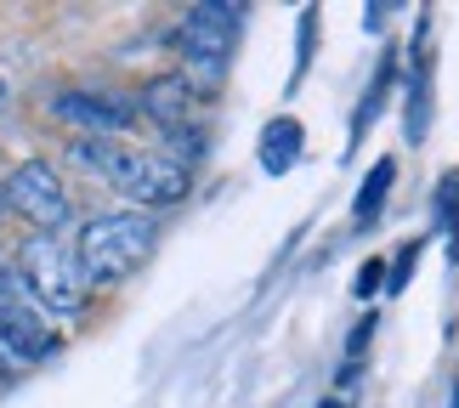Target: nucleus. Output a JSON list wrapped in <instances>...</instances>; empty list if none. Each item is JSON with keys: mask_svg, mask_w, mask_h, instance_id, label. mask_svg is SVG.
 Masks as SVG:
<instances>
[{"mask_svg": "<svg viewBox=\"0 0 459 408\" xmlns=\"http://www.w3.org/2000/svg\"><path fill=\"white\" fill-rule=\"evenodd\" d=\"M238 34H244V6H233V0H199L182 12L176 51H182V80L193 85V97H210L227 80Z\"/></svg>", "mask_w": 459, "mask_h": 408, "instance_id": "f257e3e1", "label": "nucleus"}, {"mask_svg": "<svg viewBox=\"0 0 459 408\" xmlns=\"http://www.w3.org/2000/svg\"><path fill=\"white\" fill-rule=\"evenodd\" d=\"M119 153H126V148H114L108 136H74V142H68V159H74L80 170H91V176H114Z\"/></svg>", "mask_w": 459, "mask_h": 408, "instance_id": "f8f14e48", "label": "nucleus"}, {"mask_svg": "<svg viewBox=\"0 0 459 408\" xmlns=\"http://www.w3.org/2000/svg\"><path fill=\"white\" fill-rule=\"evenodd\" d=\"M153 244H159L153 216H143V210H114V216H97V221L80 227L74 256H80V273L91 290H114V283H126L153 256Z\"/></svg>", "mask_w": 459, "mask_h": 408, "instance_id": "f03ea898", "label": "nucleus"}, {"mask_svg": "<svg viewBox=\"0 0 459 408\" xmlns=\"http://www.w3.org/2000/svg\"><path fill=\"white\" fill-rule=\"evenodd\" d=\"M312 51H317V6L301 12V40H295V68H290V91L307 80V68H312Z\"/></svg>", "mask_w": 459, "mask_h": 408, "instance_id": "4468645a", "label": "nucleus"}, {"mask_svg": "<svg viewBox=\"0 0 459 408\" xmlns=\"http://www.w3.org/2000/svg\"><path fill=\"white\" fill-rule=\"evenodd\" d=\"M17 283L29 290L34 307L63 312V317H74L85 307V295H91L74 244H63L57 233H34V239L17 244Z\"/></svg>", "mask_w": 459, "mask_h": 408, "instance_id": "7ed1b4c3", "label": "nucleus"}, {"mask_svg": "<svg viewBox=\"0 0 459 408\" xmlns=\"http://www.w3.org/2000/svg\"><path fill=\"white\" fill-rule=\"evenodd\" d=\"M431 216H437V227H443V233L454 239V261H459V170H448L443 182H437Z\"/></svg>", "mask_w": 459, "mask_h": 408, "instance_id": "ddd939ff", "label": "nucleus"}, {"mask_svg": "<svg viewBox=\"0 0 459 408\" xmlns=\"http://www.w3.org/2000/svg\"><path fill=\"white\" fill-rule=\"evenodd\" d=\"M380 283H385V261H380V256H368L363 267H358V290H351V295H358V300H375V295H380Z\"/></svg>", "mask_w": 459, "mask_h": 408, "instance_id": "dca6fc26", "label": "nucleus"}, {"mask_svg": "<svg viewBox=\"0 0 459 408\" xmlns=\"http://www.w3.org/2000/svg\"><path fill=\"white\" fill-rule=\"evenodd\" d=\"M108 182L126 193V199H136L143 210H170V204H182L187 193H193V170L187 165H176L170 153H119V165Z\"/></svg>", "mask_w": 459, "mask_h": 408, "instance_id": "20e7f679", "label": "nucleus"}, {"mask_svg": "<svg viewBox=\"0 0 459 408\" xmlns=\"http://www.w3.org/2000/svg\"><path fill=\"white\" fill-rule=\"evenodd\" d=\"M6 102H12V85H6V80H0V114H6Z\"/></svg>", "mask_w": 459, "mask_h": 408, "instance_id": "f3484780", "label": "nucleus"}, {"mask_svg": "<svg viewBox=\"0 0 459 408\" xmlns=\"http://www.w3.org/2000/svg\"><path fill=\"white\" fill-rule=\"evenodd\" d=\"M392 85H397V51H385L380 68H375V80H368V91H363V102H358V119H351V148H358V142L368 136V126L380 119L385 97H392Z\"/></svg>", "mask_w": 459, "mask_h": 408, "instance_id": "9b49d317", "label": "nucleus"}, {"mask_svg": "<svg viewBox=\"0 0 459 408\" xmlns=\"http://www.w3.org/2000/svg\"><path fill=\"white\" fill-rule=\"evenodd\" d=\"M0 204H6V187H0Z\"/></svg>", "mask_w": 459, "mask_h": 408, "instance_id": "a211bd4d", "label": "nucleus"}, {"mask_svg": "<svg viewBox=\"0 0 459 408\" xmlns=\"http://www.w3.org/2000/svg\"><path fill=\"white\" fill-rule=\"evenodd\" d=\"M57 352V334L46 329V312L17 290V278L0 283V358L6 363H40Z\"/></svg>", "mask_w": 459, "mask_h": 408, "instance_id": "423d86ee", "label": "nucleus"}, {"mask_svg": "<svg viewBox=\"0 0 459 408\" xmlns=\"http://www.w3.org/2000/svg\"><path fill=\"white\" fill-rule=\"evenodd\" d=\"M51 114L68 119V126H80L85 136H114V131H131L143 109H131L126 97H102V91H57L51 97Z\"/></svg>", "mask_w": 459, "mask_h": 408, "instance_id": "0eeeda50", "label": "nucleus"}, {"mask_svg": "<svg viewBox=\"0 0 459 408\" xmlns=\"http://www.w3.org/2000/svg\"><path fill=\"white\" fill-rule=\"evenodd\" d=\"M420 244H426V239H409V244L397 250V261L385 267V290H392V295L409 290V278H414V267H420Z\"/></svg>", "mask_w": 459, "mask_h": 408, "instance_id": "2eb2a0df", "label": "nucleus"}, {"mask_svg": "<svg viewBox=\"0 0 459 408\" xmlns=\"http://www.w3.org/2000/svg\"><path fill=\"white\" fill-rule=\"evenodd\" d=\"M454 408H459V397H454Z\"/></svg>", "mask_w": 459, "mask_h": 408, "instance_id": "6ab92c4d", "label": "nucleus"}, {"mask_svg": "<svg viewBox=\"0 0 459 408\" xmlns=\"http://www.w3.org/2000/svg\"><path fill=\"white\" fill-rule=\"evenodd\" d=\"M6 204L17 210L23 221H34V233H57L74 216V199H68L63 176L46 165V159H23L12 176H6Z\"/></svg>", "mask_w": 459, "mask_h": 408, "instance_id": "39448f33", "label": "nucleus"}, {"mask_svg": "<svg viewBox=\"0 0 459 408\" xmlns=\"http://www.w3.org/2000/svg\"><path fill=\"white\" fill-rule=\"evenodd\" d=\"M392 182H397V159L385 153V159H375V165H368V176H363L358 204H351V227H375V221H380V210H385V193H392Z\"/></svg>", "mask_w": 459, "mask_h": 408, "instance_id": "9d476101", "label": "nucleus"}, {"mask_svg": "<svg viewBox=\"0 0 459 408\" xmlns=\"http://www.w3.org/2000/svg\"><path fill=\"white\" fill-rule=\"evenodd\" d=\"M193 109H199V97H193V85H187L182 74H165V80H153L148 91H143V114H148L165 136L187 131V126H193Z\"/></svg>", "mask_w": 459, "mask_h": 408, "instance_id": "6e6552de", "label": "nucleus"}, {"mask_svg": "<svg viewBox=\"0 0 459 408\" xmlns=\"http://www.w3.org/2000/svg\"><path fill=\"white\" fill-rule=\"evenodd\" d=\"M307 148V131H301V119H290V114H278L261 126V142H255V153H261V170L267 176H284L295 159H301Z\"/></svg>", "mask_w": 459, "mask_h": 408, "instance_id": "1a4fd4ad", "label": "nucleus"}]
</instances>
